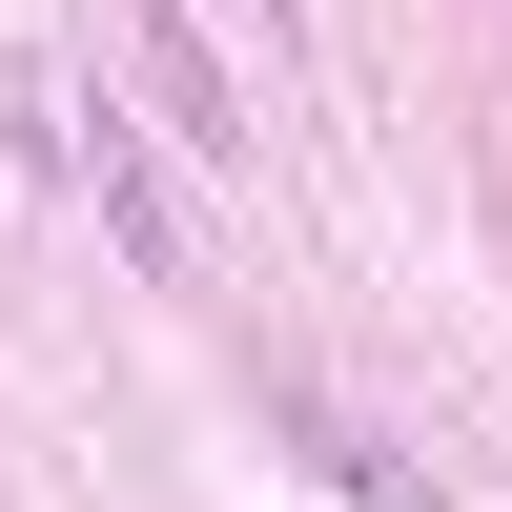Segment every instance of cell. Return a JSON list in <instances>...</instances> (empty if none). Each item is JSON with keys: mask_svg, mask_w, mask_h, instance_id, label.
<instances>
[{"mask_svg": "<svg viewBox=\"0 0 512 512\" xmlns=\"http://www.w3.org/2000/svg\"><path fill=\"white\" fill-rule=\"evenodd\" d=\"M123 41H144V103L185 123L205 164H226V82H205V41H185V0H144V21H123Z\"/></svg>", "mask_w": 512, "mask_h": 512, "instance_id": "obj_1", "label": "cell"}, {"mask_svg": "<svg viewBox=\"0 0 512 512\" xmlns=\"http://www.w3.org/2000/svg\"><path fill=\"white\" fill-rule=\"evenodd\" d=\"M103 205H123V246H144V267H185V205H164L144 144H103Z\"/></svg>", "mask_w": 512, "mask_h": 512, "instance_id": "obj_3", "label": "cell"}, {"mask_svg": "<svg viewBox=\"0 0 512 512\" xmlns=\"http://www.w3.org/2000/svg\"><path fill=\"white\" fill-rule=\"evenodd\" d=\"M308 451H328V492H349V512H451V492L410 472L390 431H349V410H308Z\"/></svg>", "mask_w": 512, "mask_h": 512, "instance_id": "obj_2", "label": "cell"}]
</instances>
